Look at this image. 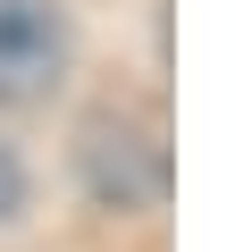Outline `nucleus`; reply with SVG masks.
<instances>
[{"instance_id": "nucleus-1", "label": "nucleus", "mask_w": 252, "mask_h": 252, "mask_svg": "<svg viewBox=\"0 0 252 252\" xmlns=\"http://www.w3.org/2000/svg\"><path fill=\"white\" fill-rule=\"evenodd\" d=\"M76 160H84V185H93L109 210H152V202L168 193V143H160V126L135 118V109H101V118L84 126Z\"/></svg>"}, {"instance_id": "nucleus-2", "label": "nucleus", "mask_w": 252, "mask_h": 252, "mask_svg": "<svg viewBox=\"0 0 252 252\" xmlns=\"http://www.w3.org/2000/svg\"><path fill=\"white\" fill-rule=\"evenodd\" d=\"M59 67H67L59 0H0V101H42Z\"/></svg>"}, {"instance_id": "nucleus-3", "label": "nucleus", "mask_w": 252, "mask_h": 252, "mask_svg": "<svg viewBox=\"0 0 252 252\" xmlns=\"http://www.w3.org/2000/svg\"><path fill=\"white\" fill-rule=\"evenodd\" d=\"M17 202H26V168L9 160V143H0V219H17Z\"/></svg>"}]
</instances>
